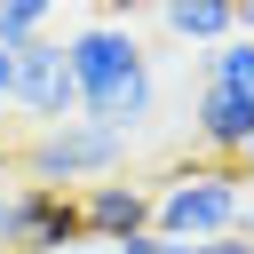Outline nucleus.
Here are the masks:
<instances>
[{
    "label": "nucleus",
    "instance_id": "f257e3e1",
    "mask_svg": "<svg viewBox=\"0 0 254 254\" xmlns=\"http://www.w3.org/2000/svg\"><path fill=\"white\" fill-rule=\"evenodd\" d=\"M64 56H71V79H79V119L111 127V135H135L159 103V79H151V56L135 48L127 24H79L64 32Z\"/></svg>",
    "mask_w": 254,
    "mask_h": 254
},
{
    "label": "nucleus",
    "instance_id": "f03ea898",
    "mask_svg": "<svg viewBox=\"0 0 254 254\" xmlns=\"http://www.w3.org/2000/svg\"><path fill=\"white\" fill-rule=\"evenodd\" d=\"M246 183L238 167L222 159H198V167H175L159 190H151V230L159 238H190V246H214L230 230H246Z\"/></svg>",
    "mask_w": 254,
    "mask_h": 254
},
{
    "label": "nucleus",
    "instance_id": "7ed1b4c3",
    "mask_svg": "<svg viewBox=\"0 0 254 254\" xmlns=\"http://www.w3.org/2000/svg\"><path fill=\"white\" fill-rule=\"evenodd\" d=\"M119 159H127V135H111V127H95V119H64V127H40V135L24 143V175L48 183V190H71V198H79L87 183H111Z\"/></svg>",
    "mask_w": 254,
    "mask_h": 254
},
{
    "label": "nucleus",
    "instance_id": "20e7f679",
    "mask_svg": "<svg viewBox=\"0 0 254 254\" xmlns=\"http://www.w3.org/2000/svg\"><path fill=\"white\" fill-rule=\"evenodd\" d=\"M79 238H87V222H79L71 190H48V183H8L0 190V246L8 254H64Z\"/></svg>",
    "mask_w": 254,
    "mask_h": 254
},
{
    "label": "nucleus",
    "instance_id": "39448f33",
    "mask_svg": "<svg viewBox=\"0 0 254 254\" xmlns=\"http://www.w3.org/2000/svg\"><path fill=\"white\" fill-rule=\"evenodd\" d=\"M16 111H32L40 127L79 119V79H71L64 40H24L16 48Z\"/></svg>",
    "mask_w": 254,
    "mask_h": 254
},
{
    "label": "nucleus",
    "instance_id": "423d86ee",
    "mask_svg": "<svg viewBox=\"0 0 254 254\" xmlns=\"http://www.w3.org/2000/svg\"><path fill=\"white\" fill-rule=\"evenodd\" d=\"M190 135H198L222 167H246V151H254V103H246L238 87L206 79V87H198V103H190Z\"/></svg>",
    "mask_w": 254,
    "mask_h": 254
},
{
    "label": "nucleus",
    "instance_id": "0eeeda50",
    "mask_svg": "<svg viewBox=\"0 0 254 254\" xmlns=\"http://www.w3.org/2000/svg\"><path fill=\"white\" fill-rule=\"evenodd\" d=\"M79 222H87V238H111V246H127V238H143L151 230V190L143 183H87L79 190Z\"/></svg>",
    "mask_w": 254,
    "mask_h": 254
},
{
    "label": "nucleus",
    "instance_id": "6e6552de",
    "mask_svg": "<svg viewBox=\"0 0 254 254\" xmlns=\"http://www.w3.org/2000/svg\"><path fill=\"white\" fill-rule=\"evenodd\" d=\"M159 16L175 40H198V48L238 40V0H159Z\"/></svg>",
    "mask_w": 254,
    "mask_h": 254
},
{
    "label": "nucleus",
    "instance_id": "1a4fd4ad",
    "mask_svg": "<svg viewBox=\"0 0 254 254\" xmlns=\"http://www.w3.org/2000/svg\"><path fill=\"white\" fill-rule=\"evenodd\" d=\"M206 79H222V87H238V95L254 103V40H222V48L206 56Z\"/></svg>",
    "mask_w": 254,
    "mask_h": 254
},
{
    "label": "nucleus",
    "instance_id": "9d476101",
    "mask_svg": "<svg viewBox=\"0 0 254 254\" xmlns=\"http://www.w3.org/2000/svg\"><path fill=\"white\" fill-rule=\"evenodd\" d=\"M119 254H214V246H190V238H159V230H143V238H127Z\"/></svg>",
    "mask_w": 254,
    "mask_h": 254
},
{
    "label": "nucleus",
    "instance_id": "9b49d317",
    "mask_svg": "<svg viewBox=\"0 0 254 254\" xmlns=\"http://www.w3.org/2000/svg\"><path fill=\"white\" fill-rule=\"evenodd\" d=\"M0 103H16V56L0 48Z\"/></svg>",
    "mask_w": 254,
    "mask_h": 254
},
{
    "label": "nucleus",
    "instance_id": "f8f14e48",
    "mask_svg": "<svg viewBox=\"0 0 254 254\" xmlns=\"http://www.w3.org/2000/svg\"><path fill=\"white\" fill-rule=\"evenodd\" d=\"M214 254H254V238H246V230H230V238H214Z\"/></svg>",
    "mask_w": 254,
    "mask_h": 254
},
{
    "label": "nucleus",
    "instance_id": "ddd939ff",
    "mask_svg": "<svg viewBox=\"0 0 254 254\" xmlns=\"http://www.w3.org/2000/svg\"><path fill=\"white\" fill-rule=\"evenodd\" d=\"M238 40H254V0H238Z\"/></svg>",
    "mask_w": 254,
    "mask_h": 254
},
{
    "label": "nucleus",
    "instance_id": "4468645a",
    "mask_svg": "<svg viewBox=\"0 0 254 254\" xmlns=\"http://www.w3.org/2000/svg\"><path fill=\"white\" fill-rule=\"evenodd\" d=\"M246 238H254V214H246Z\"/></svg>",
    "mask_w": 254,
    "mask_h": 254
},
{
    "label": "nucleus",
    "instance_id": "2eb2a0df",
    "mask_svg": "<svg viewBox=\"0 0 254 254\" xmlns=\"http://www.w3.org/2000/svg\"><path fill=\"white\" fill-rule=\"evenodd\" d=\"M246 167H254V151H246Z\"/></svg>",
    "mask_w": 254,
    "mask_h": 254
}]
</instances>
